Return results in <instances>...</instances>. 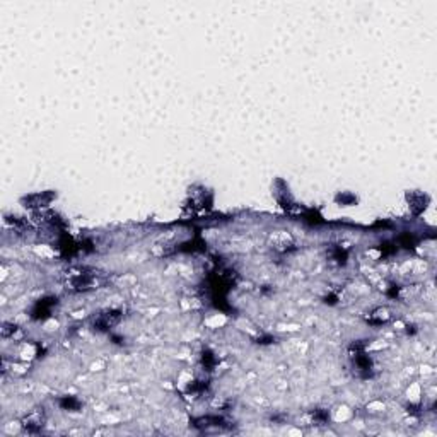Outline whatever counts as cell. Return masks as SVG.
Here are the masks:
<instances>
[{
    "mask_svg": "<svg viewBox=\"0 0 437 437\" xmlns=\"http://www.w3.org/2000/svg\"><path fill=\"white\" fill-rule=\"evenodd\" d=\"M118 319H120L118 312L108 311V312H104V314H101L98 319H96V326H98V330H108V328L113 326L115 323H118Z\"/></svg>",
    "mask_w": 437,
    "mask_h": 437,
    "instance_id": "1",
    "label": "cell"
}]
</instances>
